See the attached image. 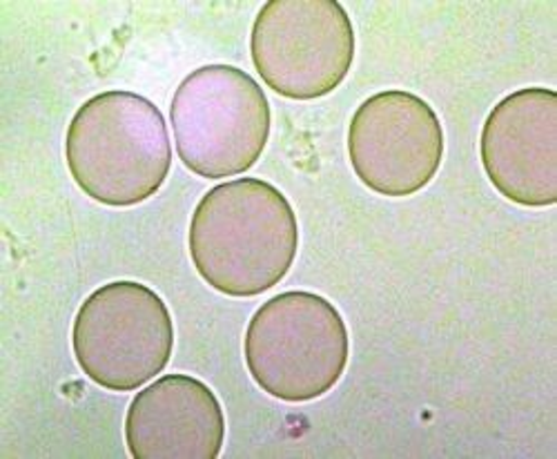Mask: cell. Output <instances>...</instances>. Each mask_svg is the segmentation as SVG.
Wrapping results in <instances>:
<instances>
[{"mask_svg":"<svg viewBox=\"0 0 557 459\" xmlns=\"http://www.w3.org/2000/svg\"><path fill=\"white\" fill-rule=\"evenodd\" d=\"M190 257L201 280L227 297H257L290 272L299 225L286 195L244 176L212 188L190 221Z\"/></svg>","mask_w":557,"mask_h":459,"instance_id":"obj_1","label":"cell"},{"mask_svg":"<svg viewBox=\"0 0 557 459\" xmlns=\"http://www.w3.org/2000/svg\"><path fill=\"white\" fill-rule=\"evenodd\" d=\"M76 186L103 206L127 208L154 197L172 168L161 110L134 91H103L85 101L65 136Z\"/></svg>","mask_w":557,"mask_h":459,"instance_id":"obj_2","label":"cell"},{"mask_svg":"<svg viewBox=\"0 0 557 459\" xmlns=\"http://www.w3.org/2000/svg\"><path fill=\"white\" fill-rule=\"evenodd\" d=\"M244 352L261 390L301 404L326 395L342 380L350 342L344 317L326 297L290 290L255 312Z\"/></svg>","mask_w":557,"mask_h":459,"instance_id":"obj_3","label":"cell"},{"mask_svg":"<svg viewBox=\"0 0 557 459\" xmlns=\"http://www.w3.org/2000/svg\"><path fill=\"white\" fill-rule=\"evenodd\" d=\"M170 123L183 165L203 178L239 176L270 139L263 87L235 65H203L176 87Z\"/></svg>","mask_w":557,"mask_h":459,"instance_id":"obj_4","label":"cell"},{"mask_svg":"<svg viewBox=\"0 0 557 459\" xmlns=\"http://www.w3.org/2000/svg\"><path fill=\"white\" fill-rule=\"evenodd\" d=\"M72 348L81 371L95 384L116 393L136 390L170 363L172 314L144 284H106L78 308Z\"/></svg>","mask_w":557,"mask_h":459,"instance_id":"obj_5","label":"cell"},{"mask_svg":"<svg viewBox=\"0 0 557 459\" xmlns=\"http://www.w3.org/2000/svg\"><path fill=\"white\" fill-rule=\"evenodd\" d=\"M250 54L263 83L286 99L335 91L355 59V29L337 0H270L252 25Z\"/></svg>","mask_w":557,"mask_h":459,"instance_id":"obj_6","label":"cell"},{"mask_svg":"<svg viewBox=\"0 0 557 459\" xmlns=\"http://www.w3.org/2000/svg\"><path fill=\"white\" fill-rule=\"evenodd\" d=\"M348 157L363 186L384 197L426 188L444 157V129L435 110L401 89L366 99L348 129Z\"/></svg>","mask_w":557,"mask_h":459,"instance_id":"obj_7","label":"cell"},{"mask_svg":"<svg viewBox=\"0 0 557 459\" xmlns=\"http://www.w3.org/2000/svg\"><path fill=\"white\" fill-rule=\"evenodd\" d=\"M488 181L508 201L546 208L557 201V95L524 87L488 114L480 139Z\"/></svg>","mask_w":557,"mask_h":459,"instance_id":"obj_8","label":"cell"},{"mask_svg":"<svg viewBox=\"0 0 557 459\" xmlns=\"http://www.w3.org/2000/svg\"><path fill=\"white\" fill-rule=\"evenodd\" d=\"M225 420L216 395L190 375H165L138 393L125 418L134 459H216Z\"/></svg>","mask_w":557,"mask_h":459,"instance_id":"obj_9","label":"cell"}]
</instances>
